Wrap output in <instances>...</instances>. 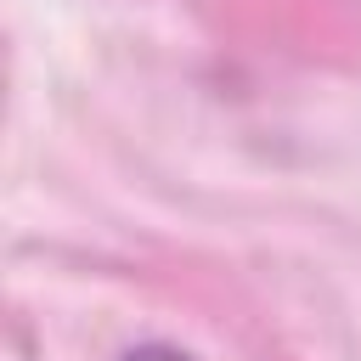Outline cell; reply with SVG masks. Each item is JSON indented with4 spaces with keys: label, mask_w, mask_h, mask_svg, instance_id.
<instances>
[{
    "label": "cell",
    "mask_w": 361,
    "mask_h": 361,
    "mask_svg": "<svg viewBox=\"0 0 361 361\" xmlns=\"http://www.w3.org/2000/svg\"><path fill=\"white\" fill-rule=\"evenodd\" d=\"M124 361H192L186 350H175V344H135Z\"/></svg>",
    "instance_id": "obj_1"
}]
</instances>
